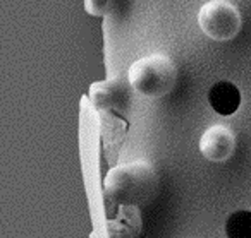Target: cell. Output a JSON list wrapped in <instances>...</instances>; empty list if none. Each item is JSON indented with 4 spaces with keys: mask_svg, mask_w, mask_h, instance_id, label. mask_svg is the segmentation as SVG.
Returning a JSON list of instances; mask_svg holds the SVG:
<instances>
[{
    "mask_svg": "<svg viewBox=\"0 0 251 238\" xmlns=\"http://www.w3.org/2000/svg\"><path fill=\"white\" fill-rule=\"evenodd\" d=\"M158 176L147 163L114 168L105 178V192L121 204H145L157 194Z\"/></svg>",
    "mask_w": 251,
    "mask_h": 238,
    "instance_id": "obj_1",
    "label": "cell"
},
{
    "mask_svg": "<svg viewBox=\"0 0 251 238\" xmlns=\"http://www.w3.org/2000/svg\"><path fill=\"white\" fill-rule=\"evenodd\" d=\"M177 81V67L167 55H148L129 69V83L138 93L158 98L171 93Z\"/></svg>",
    "mask_w": 251,
    "mask_h": 238,
    "instance_id": "obj_2",
    "label": "cell"
},
{
    "mask_svg": "<svg viewBox=\"0 0 251 238\" xmlns=\"http://www.w3.org/2000/svg\"><path fill=\"white\" fill-rule=\"evenodd\" d=\"M198 22L203 33L210 38L217 42H227L239 33L241 16L239 11L229 2L212 0L200 9Z\"/></svg>",
    "mask_w": 251,
    "mask_h": 238,
    "instance_id": "obj_3",
    "label": "cell"
},
{
    "mask_svg": "<svg viewBox=\"0 0 251 238\" xmlns=\"http://www.w3.org/2000/svg\"><path fill=\"white\" fill-rule=\"evenodd\" d=\"M234 148H236V139H234L232 132L222 125L210 127L200 141L201 154L210 161H224V159L230 158Z\"/></svg>",
    "mask_w": 251,
    "mask_h": 238,
    "instance_id": "obj_4",
    "label": "cell"
},
{
    "mask_svg": "<svg viewBox=\"0 0 251 238\" xmlns=\"http://www.w3.org/2000/svg\"><path fill=\"white\" fill-rule=\"evenodd\" d=\"M208 103L222 117H229L237 111L241 105V93L232 83L220 81L215 83L208 91Z\"/></svg>",
    "mask_w": 251,
    "mask_h": 238,
    "instance_id": "obj_5",
    "label": "cell"
},
{
    "mask_svg": "<svg viewBox=\"0 0 251 238\" xmlns=\"http://www.w3.org/2000/svg\"><path fill=\"white\" fill-rule=\"evenodd\" d=\"M227 238H251V211H236L227 217Z\"/></svg>",
    "mask_w": 251,
    "mask_h": 238,
    "instance_id": "obj_6",
    "label": "cell"
},
{
    "mask_svg": "<svg viewBox=\"0 0 251 238\" xmlns=\"http://www.w3.org/2000/svg\"><path fill=\"white\" fill-rule=\"evenodd\" d=\"M112 0H86V9L93 16H103L110 9Z\"/></svg>",
    "mask_w": 251,
    "mask_h": 238,
    "instance_id": "obj_7",
    "label": "cell"
}]
</instances>
